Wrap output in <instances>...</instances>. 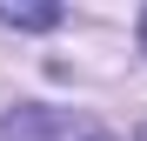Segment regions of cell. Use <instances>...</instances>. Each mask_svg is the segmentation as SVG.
Instances as JSON below:
<instances>
[{"instance_id": "1", "label": "cell", "mask_w": 147, "mask_h": 141, "mask_svg": "<svg viewBox=\"0 0 147 141\" xmlns=\"http://www.w3.org/2000/svg\"><path fill=\"white\" fill-rule=\"evenodd\" d=\"M0 141H100V121L87 108H47V101H20L0 114Z\"/></svg>"}, {"instance_id": "2", "label": "cell", "mask_w": 147, "mask_h": 141, "mask_svg": "<svg viewBox=\"0 0 147 141\" xmlns=\"http://www.w3.org/2000/svg\"><path fill=\"white\" fill-rule=\"evenodd\" d=\"M0 20H7V27H60V7H13V0H0Z\"/></svg>"}, {"instance_id": "3", "label": "cell", "mask_w": 147, "mask_h": 141, "mask_svg": "<svg viewBox=\"0 0 147 141\" xmlns=\"http://www.w3.org/2000/svg\"><path fill=\"white\" fill-rule=\"evenodd\" d=\"M140 54H147V7H140Z\"/></svg>"}, {"instance_id": "4", "label": "cell", "mask_w": 147, "mask_h": 141, "mask_svg": "<svg viewBox=\"0 0 147 141\" xmlns=\"http://www.w3.org/2000/svg\"><path fill=\"white\" fill-rule=\"evenodd\" d=\"M140 141H147V128H140Z\"/></svg>"}]
</instances>
